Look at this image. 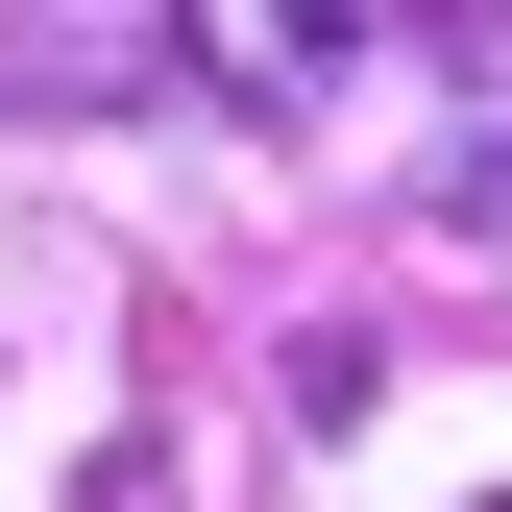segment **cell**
Segmentation results:
<instances>
[{"label": "cell", "mask_w": 512, "mask_h": 512, "mask_svg": "<svg viewBox=\"0 0 512 512\" xmlns=\"http://www.w3.org/2000/svg\"><path fill=\"white\" fill-rule=\"evenodd\" d=\"M342 49H366L342 0H196V74H220V98H269V122H293V98H342Z\"/></svg>", "instance_id": "1"}, {"label": "cell", "mask_w": 512, "mask_h": 512, "mask_svg": "<svg viewBox=\"0 0 512 512\" xmlns=\"http://www.w3.org/2000/svg\"><path fill=\"white\" fill-rule=\"evenodd\" d=\"M488 512H512V488H488Z\"/></svg>", "instance_id": "2"}]
</instances>
